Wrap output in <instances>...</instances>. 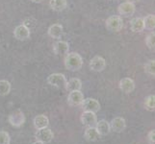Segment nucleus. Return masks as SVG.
Returning <instances> with one entry per match:
<instances>
[{
    "instance_id": "nucleus-1",
    "label": "nucleus",
    "mask_w": 155,
    "mask_h": 144,
    "mask_svg": "<svg viewBox=\"0 0 155 144\" xmlns=\"http://www.w3.org/2000/svg\"><path fill=\"white\" fill-rule=\"evenodd\" d=\"M65 66L69 71H78L83 66V59L78 53H68L65 57Z\"/></svg>"
},
{
    "instance_id": "nucleus-2",
    "label": "nucleus",
    "mask_w": 155,
    "mask_h": 144,
    "mask_svg": "<svg viewBox=\"0 0 155 144\" xmlns=\"http://www.w3.org/2000/svg\"><path fill=\"white\" fill-rule=\"evenodd\" d=\"M105 26L111 32H120L124 28V20L120 15H111L106 19Z\"/></svg>"
},
{
    "instance_id": "nucleus-3",
    "label": "nucleus",
    "mask_w": 155,
    "mask_h": 144,
    "mask_svg": "<svg viewBox=\"0 0 155 144\" xmlns=\"http://www.w3.org/2000/svg\"><path fill=\"white\" fill-rule=\"evenodd\" d=\"M67 82L68 81H67L66 76L62 73H53L47 77V83H48L50 86L55 87L57 88H66Z\"/></svg>"
},
{
    "instance_id": "nucleus-4",
    "label": "nucleus",
    "mask_w": 155,
    "mask_h": 144,
    "mask_svg": "<svg viewBox=\"0 0 155 144\" xmlns=\"http://www.w3.org/2000/svg\"><path fill=\"white\" fill-rule=\"evenodd\" d=\"M136 12V6L134 3L131 2H124L119 5L117 7V13L120 15H122L124 18H129L133 15Z\"/></svg>"
},
{
    "instance_id": "nucleus-5",
    "label": "nucleus",
    "mask_w": 155,
    "mask_h": 144,
    "mask_svg": "<svg viewBox=\"0 0 155 144\" xmlns=\"http://www.w3.org/2000/svg\"><path fill=\"white\" fill-rule=\"evenodd\" d=\"M8 121L9 123L12 125L13 127H21L25 122V116H24V114L22 113L21 110H17L13 111L12 114H11L8 117Z\"/></svg>"
},
{
    "instance_id": "nucleus-6",
    "label": "nucleus",
    "mask_w": 155,
    "mask_h": 144,
    "mask_svg": "<svg viewBox=\"0 0 155 144\" xmlns=\"http://www.w3.org/2000/svg\"><path fill=\"white\" fill-rule=\"evenodd\" d=\"M35 137L37 138V140L41 141L44 143H49L52 141L53 137H54V134L53 132L48 129V128H42V129H39L35 134Z\"/></svg>"
},
{
    "instance_id": "nucleus-7",
    "label": "nucleus",
    "mask_w": 155,
    "mask_h": 144,
    "mask_svg": "<svg viewBox=\"0 0 155 144\" xmlns=\"http://www.w3.org/2000/svg\"><path fill=\"white\" fill-rule=\"evenodd\" d=\"M89 66L91 70L94 72H101L103 71L106 67V61L105 59L101 56H94L92 60L90 61Z\"/></svg>"
},
{
    "instance_id": "nucleus-8",
    "label": "nucleus",
    "mask_w": 155,
    "mask_h": 144,
    "mask_svg": "<svg viewBox=\"0 0 155 144\" xmlns=\"http://www.w3.org/2000/svg\"><path fill=\"white\" fill-rule=\"evenodd\" d=\"M14 36H15V38L18 40H26L30 38L31 32H30V29L25 24H20L15 28Z\"/></svg>"
},
{
    "instance_id": "nucleus-9",
    "label": "nucleus",
    "mask_w": 155,
    "mask_h": 144,
    "mask_svg": "<svg viewBox=\"0 0 155 144\" xmlns=\"http://www.w3.org/2000/svg\"><path fill=\"white\" fill-rule=\"evenodd\" d=\"M84 111H92V113H97L100 110V104L97 99L87 98L84 99L81 104Z\"/></svg>"
},
{
    "instance_id": "nucleus-10",
    "label": "nucleus",
    "mask_w": 155,
    "mask_h": 144,
    "mask_svg": "<svg viewBox=\"0 0 155 144\" xmlns=\"http://www.w3.org/2000/svg\"><path fill=\"white\" fill-rule=\"evenodd\" d=\"M84 100V95L81 90H74V91H69L68 96V103L72 107L80 106Z\"/></svg>"
},
{
    "instance_id": "nucleus-11",
    "label": "nucleus",
    "mask_w": 155,
    "mask_h": 144,
    "mask_svg": "<svg viewBox=\"0 0 155 144\" xmlns=\"http://www.w3.org/2000/svg\"><path fill=\"white\" fill-rule=\"evenodd\" d=\"M81 122L84 126L87 127H94L97 122V117L95 113L92 111H84L81 114Z\"/></svg>"
},
{
    "instance_id": "nucleus-12",
    "label": "nucleus",
    "mask_w": 155,
    "mask_h": 144,
    "mask_svg": "<svg viewBox=\"0 0 155 144\" xmlns=\"http://www.w3.org/2000/svg\"><path fill=\"white\" fill-rule=\"evenodd\" d=\"M120 89L126 94L131 93L135 89V83L131 78H124L119 83Z\"/></svg>"
},
{
    "instance_id": "nucleus-13",
    "label": "nucleus",
    "mask_w": 155,
    "mask_h": 144,
    "mask_svg": "<svg viewBox=\"0 0 155 144\" xmlns=\"http://www.w3.org/2000/svg\"><path fill=\"white\" fill-rule=\"evenodd\" d=\"M109 124L110 129L115 133H121L126 127V122L122 117H115Z\"/></svg>"
},
{
    "instance_id": "nucleus-14",
    "label": "nucleus",
    "mask_w": 155,
    "mask_h": 144,
    "mask_svg": "<svg viewBox=\"0 0 155 144\" xmlns=\"http://www.w3.org/2000/svg\"><path fill=\"white\" fill-rule=\"evenodd\" d=\"M53 51L56 55H66L69 51L68 42L65 40H58L53 44Z\"/></svg>"
},
{
    "instance_id": "nucleus-15",
    "label": "nucleus",
    "mask_w": 155,
    "mask_h": 144,
    "mask_svg": "<svg viewBox=\"0 0 155 144\" xmlns=\"http://www.w3.org/2000/svg\"><path fill=\"white\" fill-rule=\"evenodd\" d=\"M130 30L133 33H141L145 30L143 20L142 18H134L130 20Z\"/></svg>"
},
{
    "instance_id": "nucleus-16",
    "label": "nucleus",
    "mask_w": 155,
    "mask_h": 144,
    "mask_svg": "<svg viewBox=\"0 0 155 144\" xmlns=\"http://www.w3.org/2000/svg\"><path fill=\"white\" fill-rule=\"evenodd\" d=\"M48 35L51 37L52 39H61V37L64 34V28L61 24H52L48 28Z\"/></svg>"
},
{
    "instance_id": "nucleus-17",
    "label": "nucleus",
    "mask_w": 155,
    "mask_h": 144,
    "mask_svg": "<svg viewBox=\"0 0 155 144\" xmlns=\"http://www.w3.org/2000/svg\"><path fill=\"white\" fill-rule=\"evenodd\" d=\"M94 127H95V129H97V131L98 132V134L100 136H107L111 131L109 122H107L104 119L97 121Z\"/></svg>"
},
{
    "instance_id": "nucleus-18",
    "label": "nucleus",
    "mask_w": 155,
    "mask_h": 144,
    "mask_svg": "<svg viewBox=\"0 0 155 144\" xmlns=\"http://www.w3.org/2000/svg\"><path fill=\"white\" fill-rule=\"evenodd\" d=\"M85 139L88 141H97L99 139L100 135L95 129V127H88L84 134Z\"/></svg>"
},
{
    "instance_id": "nucleus-19",
    "label": "nucleus",
    "mask_w": 155,
    "mask_h": 144,
    "mask_svg": "<svg viewBox=\"0 0 155 144\" xmlns=\"http://www.w3.org/2000/svg\"><path fill=\"white\" fill-rule=\"evenodd\" d=\"M49 125V120L47 116L45 114H39L34 118V126L37 130L42 129V128H46Z\"/></svg>"
},
{
    "instance_id": "nucleus-20",
    "label": "nucleus",
    "mask_w": 155,
    "mask_h": 144,
    "mask_svg": "<svg viewBox=\"0 0 155 144\" xmlns=\"http://www.w3.org/2000/svg\"><path fill=\"white\" fill-rule=\"evenodd\" d=\"M68 91H74V90H81L82 88V82L78 78H72L66 84L65 88Z\"/></svg>"
},
{
    "instance_id": "nucleus-21",
    "label": "nucleus",
    "mask_w": 155,
    "mask_h": 144,
    "mask_svg": "<svg viewBox=\"0 0 155 144\" xmlns=\"http://www.w3.org/2000/svg\"><path fill=\"white\" fill-rule=\"evenodd\" d=\"M49 6L55 12H63L68 7V1L67 0H50Z\"/></svg>"
},
{
    "instance_id": "nucleus-22",
    "label": "nucleus",
    "mask_w": 155,
    "mask_h": 144,
    "mask_svg": "<svg viewBox=\"0 0 155 144\" xmlns=\"http://www.w3.org/2000/svg\"><path fill=\"white\" fill-rule=\"evenodd\" d=\"M143 26L145 29L148 31H153L155 28V15L154 14H147L145 18H143Z\"/></svg>"
},
{
    "instance_id": "nucleus-23",
    "label": "nucleus",
    "mask_w": 155,
    "mask_h": 144,
    "mask_svg": "<svg viewBox=\"0 0 155 144\" xmlns=\"http://www.w3.org/2000/svg\"><path fill=\"white\" fill-rule=\"evenodd\" d=\"M11 83L7 80H0V96H5L11 91Z\"/></svg>"
},
{
    "instance_id": "nucleus-24",
    "label": "nucleus",
    "mask_w": 155,
    "mask_h": 144,
    "mask_svg": "<svg viewBox=\"0 0 155 144\" xmlns=\"http://www.w3.org/2000/svg\"><path fill=\"white\" fill-rule=\"evenodd\" d=\"M143 106H145V109L147 110L148 111H154V110H155V96H154V94L147 96V97L145 99Z\"/></svg>"
},
{
    "instance_id": "nucleus-25",
    "label": "nucleus",
    "mask_w": 155,
    "mask_h": 144,
    "mask_svg": "<svg viewBox=\"0 0 155 144\" xmlns=\"http://www.w3.org/2000/svg\"><path fill=\"white\" fill-rule=\"evenodd\" d=\"M146 44L150 50H154L155 46V33L154 31H150L146 38Z\"/></svg>"
},
{
    "instance_id": "nucleus-26",
    "label": "nucleus",
    "mask_w": 155,
    "mask_h": 144,
    "mask_svg": "<svg viewBox=\"0 0 155 144\" xmlns=\"http://www.w3.org/2000/svg\"><path fill=\"white\" fill-rule=\"evenodd\" d=\"M145 71L151 76L155 75V61L154 60H150V61H148V62L146 63Z\"/></svg>"
},
{
    "instance_id": "nucleus-27",
    "label": "nucleus",
    "mask_w": 155,
    "mask_h": 144,
    "mask_svg": "<svg viewBox=\"0 0 155 144\" xmlns=\"http://www.w3.org/2000/svg\"><path fill=\"white\" fill-rule=\"evenodd\" d=\"M10 135L5 131H0V144H10Z\"/></svg>"
},
{
    "instance_id": "nucleus-28",
    "label": "nucleus",
    "mask_w": 155,
    "mask_h": 144,
    "mask_svg": "<svg viewBox=\"0 0 155 144\" xmlns=\"http://www.w3.org/2000/svg\"><path fill=\"white\" fill-rule=\"evenodd\" d=\"M147 141L149 144H154L155 143V131L151 130L147 134Z\"/></svg>"
},
{
    "instance_id": "nucleus-29",
    "label": "nucleus",
    "mask_w": 155,
    "mask_h": 144,
    "mask_svg": "<svg viewBox=\"0 0 155 144\" xmlns=\"http://www.w3.org/2000/svg\"><path fill=\"white\" fill-rule=\"evenodd\" d=\"M126 1L127 2H131V3H136V2H139V1H140V0H126Z\"/></svg>"
},
{
    "instance_id": "nucleus-30",
    "label": "nucleus",
    "mask_w": 155,
    "mask_h": 144,
    "mask_svg": "<svg viewBox=\"0 0 155 144\" xmlns=\"http://www.w3.org/2000/svg\"><path fill=\"white\" fill-rule=\"evenodd\" d=\"M31 1L33 2V3H41L42 0H31Z\"/></svg>"
},
{
    "instance_id": "nucleus-31",
    "label": "nucleus",
    "mask_w": 155,
    "mask_h": 144,
    "mask_svg": "<svg viewBox=\"0 0 155 144\" xmlns=\"http://www.w3.org/2000/svg\"><path fill=\"white\" fill-rule=\"evenodd\" d=\"M33 144H45V143H44V142H41V141H39V140H37V141H35Z\"/></svg>"
}]
</instances>
